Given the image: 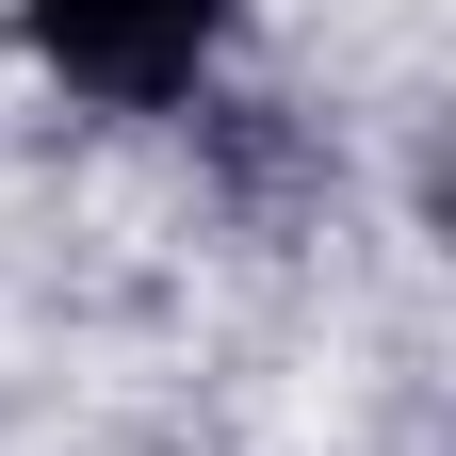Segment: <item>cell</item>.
<instances>
[{"label": "cell", "instance_id": "6da1fadb", "mask_svg": "<svg viewBox=\"0 0 456 456\" xmlns=\"http://www.w3.org/2000/svg\"><path fill=\"white\" fill-rule=\"evenodd\" d=\"M17 17H33V66L66 82V98H98V114H180L212 82V49H228L245 0H17Z\"/></svg>", "mask_w": 456, "mask_h": 456}]
</instances>
